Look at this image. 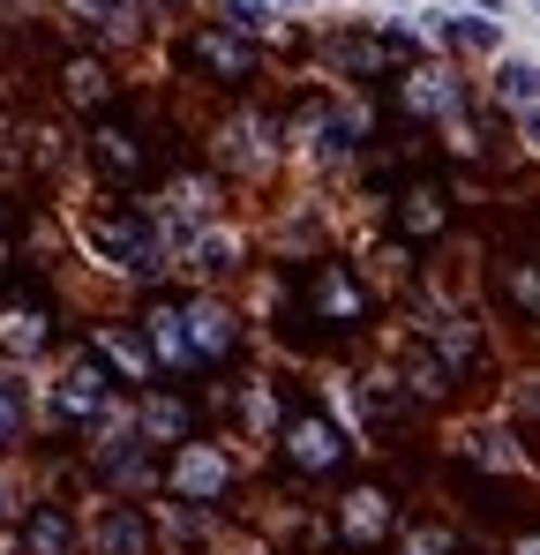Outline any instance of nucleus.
Masks as SVG:
<instances>
[{
    "instance_id": "nucleus-1",
    "label": "nucleus",
    "mask_w": 540,
    "mask_h": 555,
    "mask_svg": "<svg viewBox=\"0 0 540 555\" xmlns=\"http://www.w3.org/2000/svg\"><path fill=\"white\" fill-rule=\"evenodd\" d=\"M83 248H90V256H105L113 271H128V278L166 271L158 218H143V210H105V218H90V225H83Z\"/></svg>"
},
{
    "instance_id": "nucleus-2",
    "label": "nucleus",
    "mask_w": 540,
    "mask_h": 555,
    "mask_svg": "<svg viewBox=\"0 0 540 555\" xmlns=\"http://www.w3.org/2000/svg\"><path fill=\"white\" fill-rule=\"evenodd\" d=\"M113 375L98 369V353H76L61 383H53V405H61V421H105L113 413V390H105Z\"/></svg>"
},
{
    "instance_id": "nucleus-3",
    "label": "nucleus",
    "mask_w": 540,
    "mask_h": 555,
    "mask_svg": "<svg viewBox=\"0 0 540 555\" xmlns=\"http://www.w3.org/2000/svg\"><path fill=\"white\" fill-rule=\"evenodd\" d=\"M346 451H353V443H346V428H338V421H323V413H300V421L285 428V459L300 465V473H338Z\"/></svg>"
},
{
    "instance_id": "nucleus-4",
    "label": "nucleus",
    "mask_w": 540,
    "mask_h": 555,
    "mask_svg": "<svg viewBox=\"0 0 540 555\" xmlns=\"http://www.w3.org/2000/svg\"><path fill=\"white\" fill-rule=\"evenodd\" d=\"M293 135L308 143V158H316V166H338V158L353 151V135H360V113H353V105H308Z\"/></svg>"
},
{
    "instance_id": "nucleus-5",
    "label": "nucleus",
    "mask_w": 540,
    "mask_h": 555,
    "mask_svg": "<svg viewBox=\"0 0 540 555\" xmlns=\"http://www.w3.org/2000/svg\"><path fill=\"white\" fill-rule=\"evenodd\" d=\"M166 480H173L180 503H218V495H226V480H233V465H226V451H218V443H188Z\"/></svg>"
},
{
    "instance_id": "nucleus-6",
    "label": "nucleus",
    "mask_w": 540,
    "mask_h": 555,
    "mask_svg": "<svg viewBox=\"0 0 540 555\" xmlns=\"http://www.w3.org/2000/svg\"><path fill=\"white\" fill-rule=\"evenodd\" d=\"M218 151H226V166L263 173L270 158H278V120H270V113H233V120L218 128Z\"/></svg>"
},
{
    "instance_id": "nucleus-7",
    "label": "nucleus",
    "mask_w": 540,
    "mask_h": 555,
    "mask_svg": "<svg viewBox=\"0 0 540 555\" xmlns=\"http://www.w3.org/2000/svg\"><path fill=\"white\" fill-rule=\"evenodd\" d=\"M90 353H98V361H113V369H120V383H151V375H158L151 338H136L128 323H98V331H90Z\"/></svg>"
},
{
    "instance_id": "nucleus-8",
    "label": "nucleus",
    "mask_w": 540,
    "mask_h": 555,
    "mask_svg": "<svg viewBox=\"0 0 540 555\" xmlns=\"http://www.w3.org/2000/svg\"><path fill=\"white\" fill-rule=\"evenodd\" d=\"M90 548L98 555H151V518L136 503H105L90 518Z\"/></svg>"
},
{
    "instance_id": "nucleus-9",
    "label": "nucleus",
    "mask_w": 540,
    "mask_h": 555,
    "mask_svg": "<svg viewBox=\"0 0 540 555\" xmlns=\"http://www.w3.org/2000/svg\"><path fill=\"white\" fill-rule=\"evenodd\" d=\"M390 518H398V511H390L383 488H353V495L338 503V541H346V548H375V541L390 533Z\"/></svg>"
},
{
    "instance_id": "nucleus-10",
    "label": "nucleus",
    "mask_w": 540,
    "mask_h": 555,
    "mask_svg": "<svg viewBox=\"0 0 540 555\" xmlns=\"http://www.w3.org/2000/svg\"><path fill=\"white\" fill-rule=\"evenodd\" d=\"M180 331H188V353H195V361H226V353H233V315H226L218 300H188V308H180Z\"/></svg>"
},
{
    "instance_id": "nucleus-11",
    "label": "nucleus",
    "mask_w": 540,
    "mask_h": 555,
    "mask_svg": "<svg viewBox=\"0 0 540 555\" xmlns=\"http://www.w3.org/2000/svg\"><path fill=\"white\" fill-rule=\"evenodd\" d=\"M406 105H413L421 120H458L465 91H458V76H450V68H413V76H406Z\"/></svg>"
},
{
    "instance_id": "nucleus-12",
    "label": "nucleus",
    "mask_w": 540,
    "mask_h": 555,
    "mask_svg": "<svg viewBox=\"0 0 540 555\" xmlns=\"http://www.w3.org/2000/svg\"><path fill=\"white\" fill-rule=\"evenodd\" d=\"M23 555H76V518L61 503H38L23 526Z\"/></svg>"
},
{
    "instance_id": "nucleus-13",
    "label": "nucleus",
    "mask_w": 540,
    "mask_h": 555,
    "mask_svg": "<svg viewBox=\"0 0 540 555\" xmlns=\"http://www.w3.org/2000/svg\"><path fill=\"white\" fill-rule=\"evenodd\" d=\"M308 293H316V315H331L338 331H353V323H360V285H353L346 271H338V263H323Z\"/></svg>"
},
{
    "instance_id": "nucleus-14",
    "label": "nucleus",
    "mask_w": 540,
    "mask_h": 555,
    "mask_svg": "<svg viewBox=\"0 0 540 555\" xmlns=\"http://www.w3.org/2000/svg\"><path fill=\"white\" fill-rule=\"evenodd\" d=\"M128 436H136V443H180V436H188V405H180V398H143L136 421H128Z\"/></svg>"
},
{
    "instance_id": "nucleus-15",
    "label": "nucleus",
    "mask_w": 540,
    "mask_h": 555,
    "mask_svg": "<svg viewBox=\"0 0 540 555\" xmlns=\"http://www.w3.org/2000/svg\"><path fill=\"white\" fill-rule=\"evenodd\" d=\"M98 465H105L120 488H151V480H158V459H151V443H136V436L105 443V451H98Z\"/></svg>"
},
{
    "instance_id": "nucleus-16",
    "label": "nucleus",
    "mask_w": 540,
    "mask_h": 555,
    "mask_svg": "<svg viewBox=\"0 0 540 555\" xmlns=\"http://www.w3.org/2000/svg\"><path fill=\"white\" fill-rule=\"evenodd\" d=\"M195 61L218 68L226 83H248V68H256V53H248L241 38H226V30H203V38H195Z\"/></svg>"
},
{
    "instance_id": "nucleus-17",
    "label": "nucleus",
    "mask_w": 540,
    "mask_h": 555,
    "mask_svg": "<svg viewBox=\"0 0 540 555\" xmlns=\"http://www.w3.org/2000/svg\"><path fill=\"white\" fill-rule=\"evenodd\" d=\"M465 465H480V473H518V443H511V428H465Z\"/></svg>"
},
{
    "instance_id": "nucleus-18",
    "label": "nucleus",
    "mask_w": 540,
    "mask_h": 555,
    "mask_svg": "<svg viewBox=\"0 0 540 555\" xmlns=\"http://www.w3.org/2000/svg\"><path fill=\"white\" fill-rule=\"evenodd\" d=\"M180 256H188V271H233V263H241V233H226V225H203V233H195Z\"/></svg>"
},
{
    "instance_id": "nucleus-19",
    "label": "nucleus",
    "mask_w": 540,
    "mask_h": 555,
    "mask_svg": "<svg viewBox=\"0 0 540 555\" xmlns=\"http://www.w3.org/2000/svg\"><path fill=\"white\" fill-rule=\"evenodd\" d=\"M428 346H436V353H443L450 369H465V361H473V353H480V331H473V323H465V315H458V308H443V315H436V323H428Z\"/></svg>"
},
{
    "instance_id": "nucleus-20",
    "label": "nucleus",
    "mask_w": 540,
    "mask_h": 555,
    "mask_svg": "<svg viewBox=\"0 0 540 555\" xmlns=\"http://www.w3.org/2000/svg\"><path fill=\"white\" fill-rule=\"evenodd\" d=\"M428 30L450 38V46H473V53H496L503 46V23H488V15H428Z\"/></svg>"
},
{
    "instance_id": "nucleus-21",
    "label": "nucleus",
    "mask_w": 540,
    "mask_h": 555,
    "mask_svg": "<svg viewBox=\"0 0 540 555\" xmlns=\"http://www.w3.org/2000/svg\"><path fill=\"white\" fill-rule=\"evenodd\" d=\"M0 346L23 353V361L46 353V315H38V308H0Z\"/></svg>"
},
{
    "instance_id": "nucleus-22",
    "label": "nucleus",
    "mask_w": 540,
    "mask_h": 555,
    "mask_svg": "<svg viewBox=\"0 0 540 555\" xmlns=\"http://www.w3.org/2000/svg\"><path fill=\"white\" fill-rule=\"evenodd\" d=\"M151 353L166 361V369H188L195 353H188V331H180V308H151Z\"/></svg>"
},
{
    "instance_id": "nucleus-23",
    "label": "nucleus",
    "mask_w": 540,
    "mask_h": 555,
    "mask_svg": "<svg viewBox=\"0 0 540 555\" xmlns=\"http://www.w3.org/2000/svg\"><path fill=\"white\" fill-rule=\"evenodd\" d=\"M450 375H458V369H450L436 346H413V361H406V383H413L421 398H443V390H450Z\"/></svg>"
},
{
    "instance_id": "nucleus-24",
    "label": "nucleus",
    "mask_w": 540,
    "mask_h": 555,
    "mask_svg": "<svg viewBox=\"0 0 540 555\" xmlns=\"http://www.w3.org/2000/svg\"><path fill=\"white\" fill-rule=\"evenodd\" d=\"M496 91H503V105H540V68L533 61H503L496 68Z\"/></svg>"
},
{
    "instance_id": "nucleus-25",
    "label": "nucleus",
    "mask_w": 540,
    "mask_h": 555,
    "mask_svg": "<svg viewBox=\"0 0 540 555\" xmlns=\"http://www.w3.org/2000/svg\"><path fill=\"white\" fill-rule=\"evenodd\" d=\"M61 83H68V98H76V105H105V91H113L98 61H68V68H61Z\"/></svg>"
},
{
    "instance_id": "nucleus-26",
    "label": "nucleus",
    "mask_w": 540,
    "mask_h": 555,
    "mask_svg": "<svg viewBox=\"0 0 540 555\" xmlns=\"http://www.w3.org/2000/svg\"><path fill=\"white\" fill-rule=\"evenodd\" d=\"M98 166H105V173H136V166H143V143L120 135V128H105V135H98Z\"/></svg>"
},
{
    "instance_id": "nucleus-27",
    "label": "nucleus",
    "mask_w": 540,
    "mask_h": 555,
    "mask_svg": "<svg viewBox=\"0 0 540 555\" xmlns=\"http://www.w3.org/2000/svg\"><path fill=\"white\" fill-rule=\"evenodd\" d=\"M443 195H436V188H413V195H406V233H436V225H443Z\"/></svg>"
},
{
    "instance_id": "nucleus-28",
    "label": "nucleus",
    "mask_w": 540,
    "mask_h": 555,
    "mask_svg": "<svg viewBox=\"0 0 540 555\" xmlns=\"http://www.w3.org/2000/svg\"><path fill=\"white\" fill-rule=\"evenodd\" d=\"M503 293L540 323V271H533V263H503Z\"/></svg>"
},
{
    "instance_id": "nucleus-29",
    "label": "nucleus",
    "mask_w": 540,
    "mask_h": 555,
    "mask_svg": "<svg viewBox=\"0 0 540 555\" xmlns=\"http://www.w3.org/2000/svg\"><path fill=\"white\" fill-rule=\"evenodd\" d=\"M83 15H98L105 30H136V0H76Z\"/></svg>"
},
{
    "instance_id": "nucleus-30",
    "label": "nucleus",
    "mask_w": 540,
    "mask_h": 555,
    "mask_svg": "<svg viewBox=\"0 0 540 555\" xmlns=\"http://www.w3.org/2000/svg\"><path fill=\"white\" fill-rule=\"evenodd\" d=\"M226 15H233V30H241V38L270 30V8H263V0H226Z\"/></svg>"
},
{
    "instance_id": "nucleus-31",
    "label": "nucleus",
    "mask_w": 540,
    "mask_h": 555,
    "mask_svg": "<svg viewBox=\"0 0 540 555\" xmlns=\"http://www.w3.org/2000/svg\"><path fill=\"white\" fill-rule=\"evenodd\" d=\"M450 548H458V541H450L443 526H421V533L406 541V555H450Z\"/></svg>"
},
{
    "instance_id": "nucleus-32",
    "label": "nucleus",
    "mask_w": 540,
    "mask_h": 555,
    "mask_svg": "<svg viewBox=\"0 0 540 555\" xmlns=\"http://www.w3.org/2000/svg\"><path fill=\"white\" fill-rule=\"evenodd\" d=\"M15 428H23V398L0 383V443H15Z\"/></svg>"
},
{
    "instance_id": "nucleus-33",
    "label": "nucleus",
    "mask_w": 540,
    "mask_h": 555,
    "mask_svg": "<svg viewBox=\"0 0 540 555\" xmlns=\"http://www.w3.org/2000/svg\"><path fill=\"white\" fill-rule=\"evenodd\" d=\"M248 421H256V428L278 421V398H270V390H248Z\"/></svg>"
},
{
    "instance_id": "nucleus-34",
    "label": "nucleus",
    "mask_w": 540,
    "mask_h": 555,
    "mask_svg": "<svg viewBox=\"0 0 540 555\" xmlns=\"http://www.w3.org/2000/svg\"><path fill=\"white\" fill-rule=\"evenodd\" d=\"M526 143L540 151V105H526Z\"/></svg>"
},
{
    "instance_id": "nucleus-35",
    "label": "nucleus",
    "mask_w": 540,
    "mask_h": 555,
    "mask_svg": "<svg viewBox=\"0 0 540 555\" xmlns=\"http://www.w3.org/2000/svg\"><path fill=\"white\" fill-rule=\"evenodd\" d=\"M518 555H540V541H518Z\"/></svg>"
},
{
    "instance_id": "nucleus-36",
    "label": "nucleus",
    "mask_w": 540,
    "mask_h": 555,
    "mask_svg": "<svg viewBox=\"0 0 540 555\" xmlns=\"http://www.w3.org/2000/svg\"><path fill=\"white\" fill-rule=\"evenodd\" d=\"M0 518H8V488H0Z\"/></svg>"
}]
</instances>
